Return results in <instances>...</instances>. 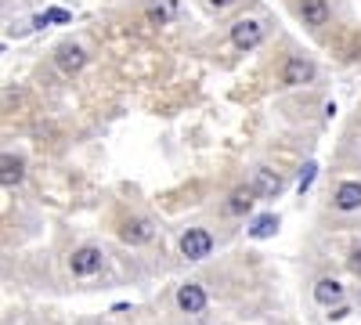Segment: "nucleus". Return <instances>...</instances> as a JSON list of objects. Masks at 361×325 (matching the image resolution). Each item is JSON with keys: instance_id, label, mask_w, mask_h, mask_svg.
<instances>
[{"instance_id": "nucleus-4", "label": "nucleus", "mask_w": 361, "mask_h": 325, "mask_svg": "<svg viewBox=\"0 0 361 325\" xmlns=\"http://www.w3.org/2000/svg\"><path fill=\"white\" fill-rule=\"evenodd\" d=\"M206 304H209V297H206V289L199 282H185V286L177 289V307L185 311V314H202Z\"/></svg>"}, {"instance_id": "nucleus-7", "label": "nucleus", "mask_w": 361, "mask_h": 325, "mask_svg": "<svg viewBox=\"0 0 361 325\" xmlns=\"http://www.w3.org/2000/svg\"><path fill=\"white\" fill-rule=\"evenodd\" d=\"M250 188H253L257 195H264V199H275V195L286 188V181H282V173L267 170V166H257V170H253V181H250Z\"/></svg>"}, {"instance_id": "nucleus-16", "label": "nucleus", "mask_w": 361, "mask_h": 325, "mask_svg": "<svg viewBox=\"0 0 361 325\" xmlns=\"http://www.w3.org/2000/svg\"><path fill=\"white\" fill-rule=\"evenodd\" d=\"M314 170H318L314 163H307V166H304V177H300V192H304V188H311V181H314Z\"/></svg>"}, {"instance_id": "nucleus-17", "label": "nucleus", "mask_w": 361, "mask_h": 325, "mask_svg": "<svg viewBox=\"0 0 361 325\" xmlns=\"http://www.w3.org/2000/svg\"><path fill=\"white\" fill-rule=\"evenodd\" d=\"M347 268H350L354 275H361V250H354V253H350V260H347Z\"/></svg>"}, {"instance_id": "nucleus-10", "label": "nucleus", "mask_w": 361, "mask_h": 325, "mask_svg": "<svg viewBox=\"0 0 361 325\" xmlns=\"http://www.w3.org/2000/svg\"><path fill=\"white\" fill-rule=\"evenodd\" d=\"M300 18L304 25H325L329 22V0H300Z\"/></svg>"}, {"instance_id": "nucleus-11", "label": "nucleus", "mask_w": 361, "mask_h": 325, "mask_svg": "<svg viewBox=\"0 0 361 325\" xmlns=\"http://www.w3.org/2000/svg\"><path fill=\"white\" fill-rule=\"evenodd\" d=\"M314 300L325 304V307H333L336 300H343V286H340L336 278H322V282L314 286Z\"/></svg>"}, {"instance_id": "nucleus-18", "label": "nucleus", "mask_w": 361, "mask_h": 325, "mask_svg": "<svg viewBox=\"0 0 361 325\" xmlns=\"http://www.w3.org/2000/svg\"><path fill=\"white\" fill-rule=\"evenodd\" d=\"M47 18H54V22H69V11H62V8H51V11H47Z\"/></svg>"}, {"instance_id": "nucleus-2", "label": "nucleus", "mask_w": 361, "mask_h": 325, "mask_svg": "<svg viewBox=\"0 0 361 325\" xmlns=\"http://www.w3.org/2000/svg\"><path fill=\"white\" fill-rule=\"evenodd\" d=\"M102 260H105V253H102L98 246H80V250H73V257H69V271H73L76 278H90V275L102 271Z\"/></svg>"}, {"instance_id": "nucleus-14", "label": "nucleus", "mask_w": 361, "mask_h": 325, "mask_svg": "<svg viewBox=\"0 0 361 325\" xmlns=\"http://www.w3.org/2000/svg\"><path fill=\"white\" fill-rule=\"evenodd\" d=\"M275 231H279V217H275V214H264V217H257V221H253V228H250L253 239H271Z\"/></svg>"}, {"instance_id": "nucleus-12", "label": "nucleus", "mask_w": 361, "mask_h": 325, "mask_svg": "<svg viewBox=\"0 0 361 325\" xmlns=\"http://www.w3.org/2000/svg\"><path fill=\"white\" fill-rule=\"evenodd\" d=\"M253 188L250 185H243V188H235L231 195H228V214H250L253 210Z\"/></svg>"}, {"instance_id": "nucleus-8", "label": "nucleus", "mask_w": 361, "mask_h": 325, "mask_svg": "<svg viewBox=\"0 0 361 325\" xmlns=\"http://www.w3.org/2000/svg\"><path fill=\"white\" fill-rule=\"evenodd\" d=\"M54 62H58V69H62L66 76H73V73H80L87 66V51L80 44H62L54 51Z\"/></svg>"}, {"instance_id": "nucleus-20", "label": "nucleus", "mask_w": 361, "mask_h": 325, "mask_svg": "<svg viewBox=\"0 0 361 325\" xmlns=\"http://www.w3.org/2000/svg\"><path fill=\"white\" fill-rule=\"evenodd\" d=\"M214 8H228V4H235V0H209Z\"/></svg>"}, {"instance_id": "nucleus-3", "label": "nucleus", "mask_w": 361, "mask_h": 325, "mask_svg": "<svg viewBox=\"0 0 361 325\" xmlns=\"http://www.w3.org/2000/svg\"><path fill=\"white\" fill-rule=\"evenodd\" d=\"M264 40V22L260 18H238L231 22V44L238 51H253Z\"/></svg>"}, {"instance_id": "nucleus-9", "label": "nucleus", "mask_w": 361, "mask_h": 325, "mask_svg": "<svg viewBox=\"0 0 361 325\" xmlns=\"http://www.w3.org/2000/svg\"><path fill=\"white\" fill-rule=\"evenodd\" d=\"M333 206H336V210H343V214L361 210V181H343L336 188V195H333Z\"/></svg>"}, {"instance_id": "nucleus-1", "label": "nucleus", "mask_w": 361, "mask_h": 325, "mask_svg": "<svg viewBox=\"0 0 361 325\" xmlns=\"http://www.w3.org/2000/svg\"><path fill=\"white\" fill-rule=\"evenodd\" d=\"M180 257L188 260H206L209 253H214V235H209L206 228H188L185 235H180Z\"/></svg>"}, {"instance_id": "nucleus-5", "label": "nucleus", "mask_w": 361, "mask_h": 325, "mask_svg": "<svg viewBox=\"0 0 361 325\" xmlns=\"http://www.w3.org/2000/svg\"><path fill=\"white\" fill-rule=\"evenodd\" d=\"M119 239L130 243V246H145V243L156 239V224L148 217H134V221H127L123 228H119Z\"/></svg>"}, {"instance_id": "nucleus-6", "label": "nucleus", "mask_w": 361, "mask_h": 325, "mask_svg": "<svg viewBox=\"0 0 361 325\" xmlns=\"http://www.w3.org/2000/svg\"><path fill=\"white\" fill-rule=\"evenodd\" d=\"M311 80H314V66L307 62V58H300V54L286 58V66H282V83L286 87H300V83H311Z\"/></svg>"}, {"instance_id": "nucleus-13", "label": "nucleus", "mask_w": 361, "mask_h": 325, "mask_svg": "<svg viewBox=\"0 0 361 325\" xmlns=\"http://www.w3.org/2000/svg\"><path fill=\"white\" fill-rule=\"evenodd\" d=\"M173 11H177V0H152L145 15H148V22H152V25H166L173 18Z\"/></svg>"}, {"instance_id": "nucleus-15", "label": "nucleus", "mask_w": 361, "mask_h": 325, "mask_svg": "<svg viewBox=\"0 0 361 325\" xmlns=\"http://www.w3.org/2000/svg\"><path fill=\"white\" fill-rule=\"evenodd\" d=\"M0 166H4V173H0V181H4V188H11V185H18V181H22V159L4 156V159H0Z\"/></svg>"}, {"instance_id": "nucleus-19", "label": "nucleus", "mask_w": 361, "mask_h": 325, "mask_svg": "<svg viewBox=\"0 0 361 325\" xmlns=\"http://www.w3.org/2000/svg\"><path fill=\"white\" fill-rule=\"evenodd\" d=\"M347 314H350V307H336V311L329 314V318H336V321H340V318H347Z\"/></svg>"}]
</instances>
